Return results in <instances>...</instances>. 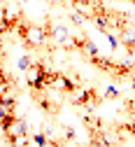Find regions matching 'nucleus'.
Segmentation results:
<instances>
[{
    "label": "nucleus",
    "mask_w": 135,
    "mask_h": 147,
    "mask_svg": "<svg viewBox=\"0 0 135 147\" xmlns=\"http://www.w3.org/2000/svg\"><path fill=\"white\" fill-rule=\"evenodd\" d=\"M117 35H119V42H121V47L126 49V54L135 59V26L126 24L121 30H117Z\"/></svg>",
    "instance_id": "obj_7"
},
{
    "label": "nucleus",
    "mask_w": 135,
    "mask_h": 147,
    "mask_svg": "<svg viewBox=\"0 0 135 147\" xmlns=\"http://www.w3.org/2000/svg\"><path fill=\"white\" fill-rule=\"evenodd\" d=\"M3 133L12 138V145H24V142H28L26 138L30 136V133H28V121H26L24 117H14V121L9 124V128L3 131Z\"/></svg>",
    "instance_id": "obj_6"
},
{
    "label": "nucleus",
    "mask_w": 135,
    "mask_h": 147,
    "mask_svg": "<svg viewBox=\"0 0 135 147\" xmlns=\"http://www.w3.org/2000/svg\"><path fill=\"white\" fill-rule=\"evenodd\" d=\"M47 33H49V40H54L56 47H61V49H68V51H75V38H72V33L61 26V24H54L47 19Z\"/></svg>",
    "instance_id": "obj_2"
},
{
    "label": "nucleus",
    "mask_w": 135,
    "mask_h": 147,
    "mask_svg": "<svg viewBox=\"0 0 135 147\" xmlns=\"http://www.w3.org/2000/svg\"><path fill=\"white\" fill-rule=\"evenodd\" d=\"M105 98L98 94L95 89H86L82 96H77V98H72V105L79 110V115H84V112H93L95 107H98L100 103H103Z\"/></svg>",
    "instance_id": "obj_5"
},
{
    "label": "nucleus",
    "mask_w": 135,
    "mask_h": 147,
    "mask_svg": "<svg viewBox=\"0 0 135 147\" xmlns=\"http://www.w3.org/2000/svg\"><path fill=\"white\" fill-rule=\"evenodd\" d=\"M16 65H19V70H21V72H26V70L33 65V61H30V56H28V54H24V56L19 59V63H16Z\"/></svg>",
    "instance_id": "obj_12"
},
{
    "label": "nucleus",
    "mask_w": 135,
    "mask_h": 147,
    "mask_svg": "<svg viewBox=\"0 0 135 147\" xmlns=\"http://www.w3.org/2000/svg\"><path fill=\"white\" fill-rule=\"evenodd\" d=\"M68 16L72 19V24H75V26H84V24L89 21V16H86V14H82V12H77V9H70V14H68Z\"/></svg>",
    "instance_id": "obj_9"
},
{
    "label": "nucleus",
    "mask_w": 135,
    "mask_h": 147,
    "mask_svg": "<svg viewBox=\"0 0 135 147\" xmlns=\"http://www.w3.org/2000/svg\"><path fill=\"white\" fill-rule=\"evenodd\" d=\"M3 3H9V0H3Z\"/></svg>",
    "instance_id": "obj_13"
},
{
    "label": "nucleus",
    "mask_w": 135,
    "mask_h": 147,
    "mask_svg": "<svg viewBox=\"0 0 135 147\" xmlns=\"http://www.w3.org/2000/svg\"><path fill=\"white\" fill-rule=\"evenodd\" d=\"M103 98H105V100H114V98H119V89L114 86V84H109V86L103 91Z\"/></svg>",
    "instance_id": "obj_11"
},
{
    "label": "nucleus",
    "mask_w": 135,
    "mask_h": 147,
    "mask_svg": "<svg viewBox=\"0 0 135 147\" xmlns=\"http://www.w3.org/2000/svg\"><path fill=\"white\" fill-rule=\"evenodd\" d=\"M16 30H19V38L24 40V47H26V49H42V47H44V42L49 40L47 26H40V24L21 21Z\"/></svg>",
    "instance_id": "obj_1"
},
{
    "label": "nucleus",
    "mask_w": 135,
    "mask_h": 147,
    "mask_svg": "<svg viewBox=\"0 0 135 147\" xmlns=\"http://www.w3.org/2000/svg\"><path fill=\"white\" fill-rule=\"evenodd\" d=\"M75 51H82L89 61L95 59V56H100V49L95 47V42L91 38H75Z\"/></svg>",
    "instance_id": "obj_8"
},
{
    "label": "nucleus",
    "mask_w": 135,
    "mask_h": 147,
    "mask_svg": "<svg viewBox=\"0 0 135 147\" xmlns=\"http://www.w3.org/2000/svg\"><path fill=\"white\" fill-rule=\"evenodd\" d=\"M30 142H33V145H51V138H49L47 133H35V136L30 138Z\"/></svg>",
    "instance_id": "obj_10"
},
{
    "label": "nucleus",
    "mask_w": 135,
    "mask_h": 147,
    "mask_svg": "<svg viewBox=\"0 0 135 147\" xmlns=\"http://www.w3.org/2000/svg\"><path fill=\"white\" fill-rule=\"evenodd\" d=\"M47 89H49V91H58V94H75L77 84H75L68 75H63V72L49 70V72H47Z\"/></svg>",
    "instance_id": "obj_4"
},
{
    "label": "nucleus",
    "mask_w": 135,
    "mask_h": 147,
    "mask_svg": "<svg viewBox=\"0 0 135 147\" xmlns=\"http://www.w3.org/2000/svg\"><path fill=\"white\" fill-rule=\"evenodd\" d=\"M47 72H49V68L42 61H33V65L24 72L26 75V84L35 91V94H40V91L47 89Z\"/></svg>",
    "instance_id": "obj_3"
}]
</instances>
